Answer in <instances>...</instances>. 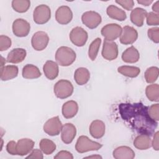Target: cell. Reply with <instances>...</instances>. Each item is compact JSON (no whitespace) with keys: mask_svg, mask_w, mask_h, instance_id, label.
Segmentation results:
<instances>
[{"mask_svg":"<svg viewBox=\"0 0 159 159\" xmlns=\"http://www.w3.org/2000/svg\"><path fill=\"white\" fill-rule=\"evenodd\" d=\"M148 107L141 102L121 103L119 111L122 119L139 134L152 136L157 127V122L153 120L148 112Z\"/></svg>","mask_w":159,"mask_h":159,"instance_id":"cell-1","label":"cell"},{"mask_svg":"<svg viewBox=\"0 0 159 159\" xmlns=\"http://www.w3.org/2000/svg\"><path fill=\"white\" fill-rule=\"evenodd\" d=\"M75 52L68 47L62 46L59 47L55 53V60L60 66H68L71 65L76 60Z\"/></svg>","mask_w":159,"mask_h":159,"instance_id":"cell-2","label":"cell"},{"mask_svg":"<svg viewBox=\"0 0 159 159\" xmlns=\"http://www.w3.org/2000/svg\"><path fill=\"white\" fill-rule=\"evenodd\" d=\"M102 147V145L98 142L90 140L87 136L81 135L78 139L76 145V150L80 153L89 151L98 150Z\"/></svg>","mask_w":159,"mask_h":159,"instance_id":"cell-3","label":"cell"},{"mask_svg":"<svg viewBox=\"0 0 159 159\" xmlns=\"http://www.w3.org/2000/svg\"><path fill=\"white\" fill-rule=\"evenodd\" d=\"M72 83L66 80H60L54 85L53 91L56 97L60 99H65L70 97L73 93Z\"/></svg>","mask_w":159,"mask_h":159,"instance_id":"cell-4","label":"cell"},{"mask_svg":"<svg viewBox=\"0 0 159 159\" xmlns=\"http://www.w3.org/2000/svg\"><path fill=\"white\" fill-rule=\"evenodd\" d=\"M51 17V10L45 4H40L37 6L33 12V19L37 24L47 23Z\"/></svg>","mask_w":159,"mask_h":159,"instance_id":"cell-5","label":"cell"},{"mask_svg":"<svg viewBox=\"0 0 159 159\" xmlns=\"http://www.w3.org/2000/svg\"><path fill=\"white\" fill-rule=\"evenodd\" d=\"M122 30L120 25L117 24H108L101 29V33L105 38V40L113 41L120 37Z\"/></svg>","mask_w":159,"mask_h":159,"instance_id":"cell-6","label":"cell"},{"mask_svg":"<svg viewBox=\"0 0 159 159\" xmlns=\"http://www.w3.org/2000/svg\"><path fill=\"white\" fill-rule=\"evenodd\" d=\"M87 32L81 27L73 28L70 34V39L71 42L78 47H83L85 45L88 40Z\"/></svg>","mask_w":159,"mask_h":159,"instance_id":"cell-7","label":"cell"},{"mask_svg":"<svg viewBox=\"0 0 159 159\" xmlns=\"http://www.w3.org/2000/svg\"><path fill=\"white\" fill-rule=\"evenodd\" d=\"M82 22L88 28L93 29L96 28L101 22V15L93 11H86L81 16Z\"/></svg>","mask_w":159,"mask_h":159,"instance_id":"cell-8","label":"cell"},{"mask_svg":"<svg viewBox=\"0 0 159 159\" xmlns=\"http://www.w3.org/2000/svg\"><path fill=\"white\" fill-rule=\"evenodd\" d=\"M49 42L48 34L43 31H38L35 32L31 39V44L34 49L37 51L44 50Z\"/></svg>","mask_w":159,"mask_h":159,"instance_id":"cell-9","label":"cell"},{"mask_svg":"<svg viewBox=\"0 0 159 159\" xmlns=\"http://www.w3.org/2000/svg\"><path fill=\"white\" fill-rule=\"evenodd\" d=\"M101 53L102 57L107 60L112 61L115 60L118 56V46L117 43L113 41L104 40Z\"/></svg>","mask_w":159,"mask_h":159,"instance_id":"cell-10","label":"cell"},{"mask_svg":"<svg viewBox=\"0 0 159 159\" xmlns=\"http://www.w3.org/2000/svg\"><path fill=\"white\" fill-rule=\"evenodd\" d=\"M62 124L58 116L49 119L43 125L44 132L50 136L58 135L61 132Z\"/></svg>","mask_w":159,"mask_h":159,"instance_id":"cell-11","label":"cell"},{"mask_svg":"<svg viewBox=\"0 0 159 159\" xmlns=\"http://www.w3.org/2000/svg\"><path fill=\"white\" fill-rule=\"evenodd\" d=\"M13 34L19 37H26L30 30V24L23 19H17L12 23Z\"/></svg>","mask_w":159,"mask_h":159,"instance_id":"cell-12","label":"cell"},{"mask_svg":"<svg viewBox=\"0 0 159 159\" xmlns=\"http://www.w3.org/2000/svg\"><path fill=\"white\" fill-rule=\"evenodd\" d=\"M137 38V31L131 26L125 25L122 30L119 40L120 42L124 45H130L134 43Z\"/></svg>","mask_w":159,"mask_h":159,"instance_id":"cell-13","label":"cell"},{"mask_svg":"<svg viewBox=\"0 0 159 159\" xmlns=\"http://www.w3.org/2000/svg\"><path fill=\"white\" fill-rule=\"evenodd\" d=\"M73 18V12L67 6L59 7L55 12L56 20L60 24L66 25L70 23Z\"/></svg>","mask_w":159,"mask_h":159,"instance_id":"cell-14","label":"cell"},{"mask_svg":"<svg viewBox=\"0 0 159 159\" xmlns=\"http://www.w3.org/2000/svg\"><path fill=\"white\" fill-rule=\"evenodd\" d=\"M76 134V129L71 123H66L62 125L61 139L63 143L69 144L72 142Z\"/></svg>","mask_w":159,"mask_h":159,"instance_id":"cell-15","label":"cell"},{"mask_svg":"<svg viewBox=\"0 0 159 159\" xmlns=\"http://www.w3.org/2000/svg\"><path fill=\"white\" fill-rule=\"evenodd\" d=\"M34 144V142L28 138L19 140L16 143L17 155L24 156L29 154L32 150Z\"/></svg>","mask_w":159,"mask_h":159,"instance_id":"cell-16","label":"cell"},{"mask_svg":"<svg viewBox=\"0 0 159 159\" xmlns=\"http://www.w3.org/2000/svg\"><path fill=\"white\" fill-rule=\"evenodd\" d=\"M105 124L100 120H93L89 126V133L94 139H100L105 134Z\"/></svg>","mask_w":159,"mask_h":159,"instance_id":"cell-17","label":"cell"},{"mask_svg":"<svg viewBox=\"0 0 159 159\" xmlns=\"http://www.w3.org/2000/svg\"><path fill=\"white\" fill-rule=\"evenodd\" d=\"M43 70L45 76L50 80L55 79L59 73L58 64L52 60H48L45 62L43 66Z\"/></svg>","mask_w":159,"mask_h":159,"instance_id":"cell-18","label":"cell"},{"mask_svg":"<svg viewBox=\"0 0 159 159\" xmlns=\"http://www.w3.org/2000/svg\"><path fill=\"white\" fill-rule=\"evenodd\" d=\"M27 55L26 50L22 48L12 49L7 56V61L11 63H19L24 61Z\"/></svg>","mask_w":159,"mask_h":159,"instance_id":"cell-19","label":"cell"},{"mask_svg":"<svg viewBox=\"0 0 159 159\" xmlns=\"http://www.w3.org/2000/svg\"><path fill=\"white\" fill-rule=\"evenodd\" d=\"M147 12L141 7H136L132 10L130 18L131 22L137 27H142L144 19L146 17Z\"/></svg>","mask_w":159,"mask_h":159,"instance_id":"cell-20","label":"cell"},{"mask_svg":"<svg viewBox=\"0 0 159 159\" xmlns=\"http://www.w3.org/2000/svg\"><path fill=\"white\" fill-rule=\"evenodd\" d=\"M62 114L66 119H71L75 117L78 111V103L75 101H68L62 106Z\"/></svg>","mask_w":159,"mask_h":159,"instance_id":"cell-21","label":"cell"},{"mask_svg":"<svg viewBox=\"0 0 159 159\" xmlns=\"http://www.w3.org/2000/svg\"><path fill=\"white\" fill-rule=\"evenodd\" d=\"M112 154L116 159H132L135 157V152L127 146H120L116 148Z\"/></svg>","mask_w":159,"mask_h":159,"instance_id":"cell-22","label":"cell"},{"mask_svg":"<svg viewBox=\"0 0 159 159\" xmlns=\"http://www.w3.org/2000/svg\"><path fill=\"white\" fill-rule=\"evenodd\" d=\"M140 53L134 46L127 48L122 54V59L125 63H134L139 61Z\"/></svg>","mask_w":159,"mask_h":159,"instance_id":"cell-23","label":"cell"},{"mask_svg":"<svg viewBox=\"0 0 159 159\" xmlns=\"http://www.w3.org/2000/svg\"><path fill=\"white\" fill-rule=\"evenodd\" d=\"M19 73L18 67L16 65H6L1 67V79L7 81L17 77Z\"/></svg>","mask_w":159,"mask_h":159,"instance_id":"cell-24","label":"cell"},{"mask_svg":"<svg viewBox=\"0 0 159 159\" xmlns=\"http://www.w3.org/2000/svg\"><path fill=\"white\" fill-rule=\"evenodd\" d=\"M134 147L139 150H147L151 147L152 140L150 136L145 134H140L134 140Z\"/></svg>","mask_w":159,"mask_h":159,"instance_id":"cell-25","label":"cell"},{"mask_svg":"<svg viewBox=\"0 0 159 159\" xmlns=\"http://www.w3.org/2000/svg\"><path fill=\"white\" fill-rule=\"evenodd\" d=\"M89 78L90 73L87 68L80 67L75 70L74 74V79L78 84H85L88 82Z\"/></svg>","mask_w":159,"mask_h":159,"instance_id":"cell-26","label":"cell"},{"mask_svg":"<svg viewBox=\"0 0 159 159\" xmlns=\"http://www.w3.org/2000/svg\"><path fill=\"white\" fill-rule=\"evenodd\" d=\"M22 75L25 79H35L41 76V72L37 66L32 64H27L23 67Z\"/></svg>","mask_w":159,"mask_h":159,"instance_id":"cell-27","label":"cell"},{"mask_svg":"<svg viewBox=\"0 0 159 159\" xmlns=\"http://www.w3.org/2000/svg\"><path fill=\"white\" fill-rule=\"evenodd\" d=\"M106 12L109 17L119 21L125 20L127 18L125 12L114 5L109 6L107 8Z\"/></svg>","mask_w":159,"mask_h":159,"instance_id":"cell-28","label":"cell"},{"mask_svg":"<svg viewBox=\"0 0 159 159\" xmlns=\"http://www.w3.org/2000/svg\"><path fill=\"white\" fill-rule=\"evenodd\" d=\"M117 71L122 75L130 78H135L140 73V69L139 68L127 65L119 66L117 68Z\"/></svg>","mask_w":159,"mask_h":159,"instance_id":"cell-29","label":"cell"},{"mask_svg":"<svg viewBox=\"0 0 159 159\" xmlns=\"http://www.w3.org/2000/svg\"><path fill=\"white\" fill-rule=\"evenodd\" d=\"M145 94L147 98L154 102L159 101V86L158 84H152L147 86Z\"/></svg>","mask_w":159,"mask_h":159,"instance_id":"cell-30","label":"cell"},{"mask_svg":"<svg viewBox=\"0 0 159 159\" xmlns=\"http://www.w3.org/2000/svg\"><path fill=\"white\" fill-rule=\"evenodd\" d=\"M40 148L46 155L52 154L56 149L55 143L51 140L48 139H43L39 143Z\"/></svg>","mask_w":159,"mask_h":159,"instance_id":"cell-31","label":"cell"},{"mask_svg":"<svg viewBox=\"0 0 159 159\" xmlns=\"http://www.w3.org/2000/svg\"><path fill=\"white\" fill-rule=\"evenodd\" d=\"M30 6V1L29 0H13L12 7L13 9L19 13L26 12Z\"/></svg>","mask_w":159,"mask_h":159,"instance_id":"cell-32","label":"cell"},{"mask_svg":"<svg viewBox=\"0 0 159 159\" xmlns=\"http://www.w3.org/2000/svg\"><path fill=\"white\" fill-rule=\"evenodd\" d=\"M101 43V39L100 38H96L91 42V43L89 47L88 56L92 61L95 60L96 58Z\"/></svg>","mask_w":159,"mask_h":159,"instance_id":"cell-33","label":"cell"},{"mask_svg":"<svg viewBox=\"0 0 159 159\" xmlns=\"http://www.w3.org/2000/svg\"><path fill=\"white\" fill-rule=\"evenodd\" d=\"M159 69L157 66H151L147 69L145 72V78L148 83H154L158 78Z\"/></svg>","mask_w":159,"mask_h":159,"instance_id":"cell-34","label":"cell"},{"mask_svg":"<svg viewBox=\"0 0 159 159\" xmlns=\"http://www.w3.org/2000/svg\"><path fill=\"white\" fill-rule=\"evenodd\" d=\"M148 112L150 117L155 121L159 120V104L158 103L152 104L148 107Z\"/></svg>","mask_w":159,"mask_h":159,"instance_id":"cell-35","label":"cell"},{"mask_svg":"<svg viewBox=\"0 0 159 159\" xmlns=\"http://www.w3.org/2000/svg\"><path fill=\"white\" fill-rule=\"evenodd\" d=\"M147 24L148 25H158L159 24V16L158 14L153 12L147 13Z\"/></svg>","mask_w":159,"mask_h":159,"instance_id":"cell-36","label":"cell"},{"mask_svg":"<svg viewBox=\"0 0 159 159\" xmlns=\"http://www.w3.org/2000/svg\"><path fill=\"white\" fill-rule=\"evenodd\" d=\"M148 38L153 42L158 43L159 42V28L153 27L150 28L147 31Z\"/></svg>","mask_w":159,"mask_h":159,"instance_id":"cell-37","label":"cell"},{"mask_svg":"<svg viewBox=\"0 0 159 159\" xmlns=\"http://www.w3.org/2000/svg\"><path fill=\"white\" fill-rule=\"evenodd\" d=\"M11 46V39L6 36L1 35L0 36V51L7 50Z\"/></svg>","mask_w":159,"mask_h":159,"instance_id":"cell-38","label":"cell"},{"mask_svg":"<svg viewBox=\"0 0 159 159\" xmlns=\"http://www.w3.org/2000/svg\"><path fill=\"white\" fill-rule=\"evenodd\" d=\"M116 2L120 5L123 8L127 11H130L132 9L134 6V1L132 0H121L116 1Z\"/></svg>","mask_w":159,"mask_h":159,"instance_id":"cell-39","label":"cell"},{"mask_svg":"<svg viewBox=\"0 0 159 159\" xmlns=\"http://www.w3.org/2000/svg\"><path fill=\"white\" fill-rule=\"evenodd\" d=\"M54 158L55 159H73V155L68 151L66 150H61L60 152H59L55 157Z\"/></svg>","mask_w":159,"mask_h":159,"instance_id":"cell-40","label":"cell"},{"mask_svg":"<svg viewBox=\"0 0 159 159\" xmlns=\"http://www.w3.org/2000/svg\"><path fill=\"white\" fill-rule=\"evenodd\" d=\"M6 150L11 155H17L16 142L13 140L9 142L6 145Z\"/></svg>","mask_w":159,"mask_h":159,"instance_id":"cell-41","label":"cell"},{"mask_svg":"<svg viewBox=\"0 0 159 159\" xmlns=\"http://www.w3.org/2000/svg\"><path fill=\"white\" fill-rule=\"evenodd\" d=\"M43 158L42 152L39 149H34L29 156L27 157V158H37L42 159Z\"/></svg>","mask_w":159,"mask_h":159,"instance_id":"cell-42","label":"cell"},{"mask_svg":"<svg viewBox=\"0 0 159 159\" xmlns=\"http://www.w3.org/2000/svg\"><path fill=\"white\" fill-rule=\"evenodd\" d=\"M154 134H155L153 136V141L152 142V145L153 148H154V150L157 151L159 150V142H158L159 132H157Z\"/></svg>","mask_w":159,"mask_h":159,"instance_id":"cell-43","label":"cell"},{"mask_svg":"<svg viewBox=\"0 0 159 159\" xmlns=\"http://www.w3.org/2000/svg\"><path fill=\"white\" fill-rule=\"evenodd\" d=\"M137 2L143 6H148L153 2V1H152V0H141V1H137Z\"/></svg>","mask_w":159,"mask_h":159,"instance_id":"cell-44","label":"cell"},{"mask_svg":"<svg viewBox=\"0 0 159 159\" xmlns=\"http://www.w3.org/2000/svg\"><path fill=\"white\" fill-rule=\"evenodd\" d=\"M159 1H156L152 6V10L154 11V12L158 14L159 12Z\"/></svg>","mask_w":159,"mask_h":159,"instance_id":"cell-45","label":"cell"},{"mask_svg":"<svg viewBox=\"0 0 159 159\" xmlns=\"http://www.w3.org/2000/svg\"><path fill=\"white\" fill-rule=\"evenodd\" d=\"M6 62V61L5 60V59L1 56V67L4 66V65H5Z\"/></svg>","mask_w":159,"mask_h":159,"instance_id":"cell-46","label":"cell"},{"mask_svg":"<svg viewBox=\"0 0 159 159\" xmlns=\"http://www.w3.org/2000/svg\"><path fill=\"white\" fill-rule=\"evenodd\" d=\"M86 158H102V157H101V156H99V155H93V156H89V157H86Z\"/></svg>","mask_w":159,"mask_h":159,"instance_id":"cell-47","label":"cell"}]
</instances>
